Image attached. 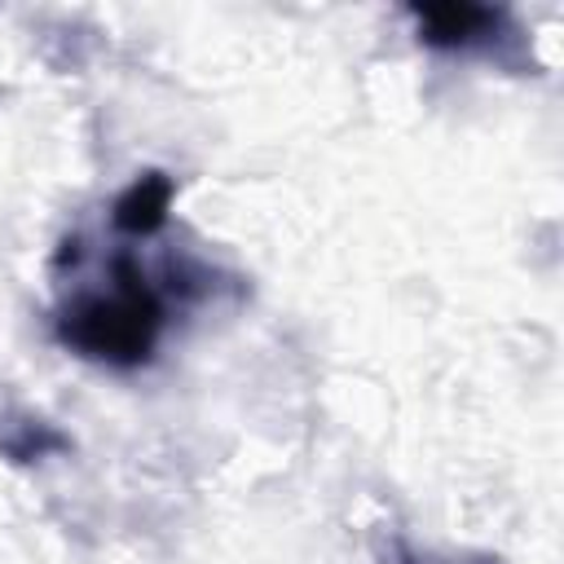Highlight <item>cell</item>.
Masks as SVG:
<instances>
[{
  "instance_id": "cell-3",
  "label": "cell",
  "mask_w": 564,
  "mask_h": 564,
  "mask_svg": "<svg viewBox=\"0 0 564 564\" xmlns=\"http://www.w3.org/2000/svg\"><path fill=\"white\" fill-rule=\"evenodd\" d=\"M172 194H176L172 176H163V172H145V176H137V181L115 198V212H110L115 229L128 234V238H150V234H159L163 220H167Z\"/></svg>"
},
{
  "instance_id": "cell-2",
  "label": "cell",
  "mask_w": 564,
  "mask_h": 564,
  "mask_svg": "<svg viewBox=\"0 0 564 564\" xmlns=\"http://www.w3.org/2000/svg\"><path fill=\"white\" fill-rule=\"evenodd\" d=\"M414 22H419V40L427 48H471L480 40H489L502 22V9H485V4H467V0H449V4H414Z\"/></svg>"
},
{
  "instance_id": "cell-1",
  "label": "cell",
  "mask_w": 564,
  "mask_h": 564,
  "mask_svg": "<svg viewBox=\"0 0 564 564\" xmlns=\"http://www.w3.org/2000/svg\"><path fill=\"white\" fill-rule=\"evenodd\" d=\"M159 330L163 300L128 256L115 260L106 291H84L57 313V339L70 352L119 370L150 361Z\"/></svg>"
}]
</instances>
